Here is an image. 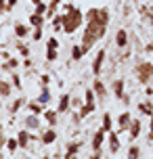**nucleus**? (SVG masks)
<instances>
[{
	"mask_svg": "<svg viewBox=\"0 0 153 159\" xmlns=\"http://www.w3.org/2000/svg\"><path fill=\"white\" fill-rule=\"evenodd\" d=\"M57 117H59V111H57V109H49V107H46V111H44V119H46V124H49L50 128L59 124V121H57Z\"/></svg>",
	"mask_w": 153,
	"mask_h": 159,
	"instance_id": "16",
	"label": "nucleus"
},
{
	"mask_svg": "<svg viewBox=\"0 0 153 159\" xmlns=\"http://www.w3.org/2000/svg\"><path fill=\"white\" fill-rule=\"evenodd\" d=\"M128 44H130L128 32H126V30H118V32H115V46L118 48H128Z\"/></svg>",
	"mask_w": 153,
	"mask_h": 159,
	"instance_id": "7",
	"label": "nucleus"
},
{
	"mask_svg": "<svg viewBox=\"0 0 153 159\" xmlns=\"http://www.w3.org/2000/svg\"><path fill=\"white\" fill-rule=\"evenodd\" d=\"M34 7H36V11H34V13H40V15H44V17H46V11H49V4H44V0H42V2H36Z\"/></svg>",
	"mask_w": 153,
	"mask_h": 159,
	"instance_id": "34",
	"label": "nucleus"
},
{
	"mask_svg": "<svg viewBox=\"0 0 153 159\" xmlns=\"http://www.w3.org/2000/svg\"><path fill=\"white\" fill-rule=\"evenodd\" d=\"M145 92H147V96H151V94H153V88H151V86H147V88H145Z\"/></svg>",
	"mask_w": 153,
	"mask_h": 159,
	"instance_id": "52",
	"label": "nucleus"
},
{
	"mask_svg": "<svg viewBox=\"0 0 153 159\" xmlns=\"http://www.w3.org/2000/svg\"><path fill=\"white\" fill-rule=\"evenodd\" d=\"M0 149H2V147H0ZM0 159H2V151H0Z\"/></svg>",
	"mask_w": 153,
	"mask_h": 159,
	"instance_id": "55",
	"label": "nucleus"
},
{
	"mask_svg": "<svg viewBox=\"0 0 153 159\" xmlns=\"http://www.w3.org/2000/svg\"><path fill=\"white\" fill-rule=\"evenodd\" d=\"M59 4H61V0H50L49 2V11H46V19H53L57 13V8H59Z\"/></svg>",
	"mask_w": 153,
	"mask_h": 159,
	"instance_id": "26",
	"label": "nucleus"
},
{
	"mask_svg": "<svg viewBox=\"0 0 153 159\" xmlns=\"http://www.w3.org/2000/svg\"><path fill=\"white\" fill-rule=\"evenodd\" d=\"M0 147H7V138H4V132H2V126H0Z\"/></svg>",
	"mask_w": 153,
	"mask_h": 159,
	"instance_id": "44",
	"label": "nucleus"
},
{
	"mask_svg": "<svg viewBox=\"0 0 153 159\" xmlns=\"http://www.w3.org/2000/svg\"><path fill=\"white\" fill-rule=\"evenodd\" d=\"M84 103L97 105V101H95V90H92V88H86V90H84Z\"/></svg>",
	"mask_w": 153,
	"mask_h": 159,
	"instance_id": "29",
	"label": "nucleus"
},
{
	"mask_svg": "<svg viewBox=\"0 0 153 159\" xmlns=\"http://www.w3.org/2000/svg\"><path fill=\"white\" fill-rule=\"evenodd\" d=\"M141 13L145 15V19H149V25H151V27H153V13H151V11H149V8H145V7L141 8Z\"/></svg>",
	"mask_w": 153,
	"mask_h": 159,
	"instance_id": "39",
	"label": "nucleus"
},
{
	"mask_svg": "<svg viewBox=\"0 0 153 159\" xmlns=\"http://www.w3.org/2000/svg\"><path fill=\"white\" fill-rule=\"evenodd\" d=\"M7 149L11 153H15L17 149H19V140H17V138H7Z\"/></svg>",
	"mask_w": 153,
	"mask_h": 159,
	"instance_id": "33",
	"label": "nucleus"
},
{
	"mask_svg": "<svg viewBox=\"0 0 153 159\" xmlns=\"http://www.w3.org/2000/svg\"><path fill=\"white\" fill-rule=\"evenodd\" d=\"M82 23H86V17H84V13H82L80 8L76 7V8H72L69 13H65L63 32H65V34H73V32H78Z\"/></svg>",
	"mask_w": 153,
	"mask_h": 159,
	"instance_id": "2",
	"label": "nucleus"
},
{
	"mask_svg": "<svg viewBox=\"0 0 153 159\" xmlns=\"http://www.w3.org/2000/svg\"><path fill=\"white\" fill-rule=\"evenodd\" d=\"M149 119H151V121H149V134H147V140H151V143H153V115Z\"/></svg>",
	"mask_w": 153,
	"mask_h": 159,
	"instance_id": "41",
	"label": "nucleus"
},
{
	"mask_svg": "<svg viewBox=\"0 0 153 159\" xmlns=\"http://www.w3.org/2000/svg\"><path fill=\"white\" fill-rule=\"evenodd\" d=\"M42 159H53V157H50V155H44V157H42Z\"/></svg>",
	"mask_w": 153,
	"mask_h": 159,
	"instance_id": "53",
	"label": "nucleus"
},
{
	"mask_svg": "<svg viewBox=\"0 0 153 159\" xmlns=\"http://www.w3.org/2000/svg\"><path fill=\"white\" fill-rule=\"evenodd\" d=\"M44 21H46V17L40 15V13H32L30 15V27H44Z\"/></svg>",
	"mask_w": 153,
	"mask_h": 159,
	"instance_id": "18",
	"label": "nucleus"
},
{
	"mask_svg": "<svg viewBox=\"0 0 153 159\" xmlns=\"http://www.w3.org/2000/svg\"><path fill=\"white\" fill-rule=\"evenodd\" d=\"M13 32H15V36L19 40H23V38L30 36V27H27L25 23H15V25H13Z\"/></svg>",
	"mask_w": 153,
	"mask_h": 159,
	"instance_id": "15",
	"label": "nucleus"
},
{
	"mask_svg": "<svg viewBox=\"0 0 153 159\" xmlns=\"http://www.w3.org/2000/svg\"><path fill=\"white\" fill-rule=\"evenodd\" d=\"M46 48H59V40H57L55 36H50V38L46 40Z\"/></svg>",
	"mask_w": 153,
	"mask_h": 159,
	"instance_id": "40",
	"label": "nucleus"
},
{
	"mask_svg": "<svg viewBox=\"0 0 153 159\" xmlns=\"http://www.w3.org/2000/svg\"><path fill=\"white\" fill-rule=\"evenodd\" d=\"M0 109H2V103H0Z\"/></svg>",
	"mask_w": 153,
	"mask_h": 159,
	"instance_id": "56",
	"label": "nucleus"
},
{
	"mask_svg": "<svg viewBox=\"0 0 153 159\" xmlns=\"http://www.w3.org/2000/svg\"><path fill=\"white\" fill-rule=\"evenodd\" d=\"M105 138H107V132H105L103 128H99L97 132L92 134V140H90V147H92V151H101V147H103Z\"/></svg>",
	"mask_w": 153,
	"mask_h": 159,
	"instance_id": "4",
	"label": "nucleus"
},
{
	"mask_svg": "<svg viewBox=\"0 0 153 159\" xmlns=\"http://www.w3.org/2000/svg\"><path fill=\"white\" fill-rule=\"evenodd\" d=\"M124 86H126V84H124V80L122 78H118V80H113V96H115V98H120L122 101V96L126 94V92H124Z\"/></svg>",
	"mask_w": 153,
	"mask_h": 159,
	"instance_id": "14",
	"label": "nucleus"
},
{
	"mask_svg": "<svg viewBox=\"0 0 153 159\" xmlns=\"http://www.w3.org/2000/svg\"><path fill=\"white\" fill-rule=\"evenodd\" d=\"M138 111L143 113V115H147V117H151V115H153V103H151V101L141 103V105H138Z\"/></svg>",
	"mask_w": 153,
	"mask_h": 159,
	"instance_id": "23",
	"label": "nucleus"
},
{
	"mask_svg": "<svg viewBox=\"0 0 153 159\" xmlns=\"http://www.w3.org/2000/svg\"><path fill=\"white\" fill-rule=\"evenodd\" d=\"M72 8H76V4H73V2H65V4H63V13H69Z\"/></svg>",
	"mask_w": 153,
	"mask_h": 159,
	"instance_id": "43",
	"label": "nucleus"
},
{
	"mask_svg": "<svg viewBox=\"0 0 153 159\" xmlns=\"http://www.w3.org/2000/svg\"><path fill=\"white\" fill-rule=\"evenodd\" d=\"M63 157H65V159H78V153H69V151H65Z\"/></svg>",
	"mask_w": 153,
	"mask_h": 159,
	"instance_id": "45",
	"label": "nucleus"
},
{
	"mask_svg": "<svg viewBox=\"0 0 153 159\" xmlns=\"http://www.w3.org/2000/svg\"><path fill=\"white\" fill-rule=\"evenodd\" d=\"M63 23H65V13H61V15H55L53 17V30H55V32H61V30H63Z\"/></svg>",
	"mask_w": 153,
	"mask_h": 159,
	"instance_id": "21",
	"label": "nucleus"
},
{
	"mask_svg": "<svg viewBox=\"0 0 153 159\" xmlns=\"http://www.w3.org/2000/svg\"><path fill=\"white\" fill-rule=\"evenodd\" d=\"M105 57H107V50H99V52H97L95 61H92V73H95V75L103 73V63H105Z\"/></svg>",
	"mask_w": 153,
	"mask_h": 159,
	"instance_id": "5",
	"label": "nucleus"
},
{
	"mask_svg": "<svg viewBox=\"0 0 153 159\" xmlns=\"http://www.w3.org/2000/svg\"><path fill=\"white\" fill-rule=\"evenodd\" d=\"M130 124H132V115H130V111L120 113V117H118V128H120V132L130 130Z\"/></svg>",
	"mask_w": 153,
	"mask_h": 159,
	"instance_id": "10",
	"label": "nucleus"
},
{
	"mask_svg": "<svg viewBox=\"0 0 153 159\" xmlns=\"http://www.w3.org/2000/svg\"><path fill=\"white\" fill-rule=\"evenodd\" d=\"M13 94V84L7 80H0V98H8Z\"/></svg>",
	"mask_w": 153,
	"mask_h": 159,
	"instance_id": "17",
	"label": "nucleus"
},
{
	"mask_svg": "<svg viewBox=\"0 0 153 159\" xmlns=\"http://www.w3.org/2000/svg\"><path fill=\"white\" fill-rule=\"evenodd\" d=\"M55 140H57V132L53 130V128H49V130H46V132L40 136V143H42V144H53Z\"/></svg>",
	"mask_w": 153,
	"mask_h": 159,
	"instance_id": "20",
	"label": "nucleus"
},
{
	"mask_svg": "<svg viewBox=\"0 0 153 159\" xmlns=\"http://www.w3.org/2000/svg\"><path fill=\"white\" fill-rule=\"evenodd\" d=\"M11 73H13V88H15V90H21V78H19L15 71H11Z\"/></svg>",
	"mask_w": 153,
	"mask_h": 159,
	"instance_id": "38",
	"label": "nucleus"
},
{
	"mask_svg": "<svg viewBox=\"0 0 153 159\" xmlns=\"http://www.w3.org/2000/svg\"><path fill=\"white\" fill-rule=\"evenodd\" d=\"M17 50H19V52H21V57H25V59L30 57V48L25 46L23 42H17Z\"/></svg>",
	"mask_w": 153,
	"mask_h": 159,
	"instance_id": "36",
	"label": "nucleus"
},
{
	"mask_svg": "<svg viewBox=\"0 0 153 159\" xmlns=\"http://www.w3.org/2000/svg\"><path fill=\"white\" fill-rule=\"evenodd\" d=\"M84 17H86V27L82 32V46L88 52L99 40H103L105 32H107V25H109V8H88L84 13Z\"/></svg>",
	"mask_w": 153,
	"mask_h": 159,
	"instance_id": "1",
	"label": "nucleus"
},
{
	"mask_svg": "<svg viewBox=\"0 0 153 159\" xmlns=\"http://www.w3.org/2000/svg\"><path fill=\"white\" fill-rule=\"evenodd\" d=\"M90 159H101V151H95L92 155H90Z\"/></svg>",
	"mask_w": 153,
	"mask_h": 159,
	"instance_id": "48",
	"label": "nucleus"
},
{
	"mask_svg": "<svg viewBox=\"0 0 153 159\" xmlns=\"http://www.w3.org/2000/svg\"><path fill=\"white\" fill-rule=\"evenodd\" d=\"M7 4H8V0H0V8L2 11H7Z\"/></svg>",
	"mask_w": 153,
	"mask_h": 159,
	"instance_id": "50",
	"label": "nucleus"
},
{
	"mask_svg": "<svg viewBox=\"0 0 153 159\" xmlns=\"http://www.w3.org/2000/svg\"><path fill=\"white\" fill-rule=\"evenodd\" d=\"M4 71H11V69H15V67H19V59H15V57H11V59H7V63L0 65Z\"/></svg>",
	"mask_w": 153,
	"mask_h": 159,
	"instance_id": "27",
	"label": "nucleus"
},
{
	"mask_svg": "<svg viewBox=\"0 0 153 159\" xmlns=\"http://www.w3.org/2000/svg\"><path fill=\"white\" fill-rule=\"evenodd\" d=\"M95 109H97V105H88V103H84V105L80 107V111H78V113H80V117L84 119L86 115H90V113L95 111Z\"/></svg>",
	"mask_w": 153,
	"mask_h": 159,
	"instance_id": "28",
	"label": "nucleus"
},
{
	"mask_svg": "<svg viewBox=\"0 0 153 159\" xmlns=\"http://www.w3.org/2000/svg\"><path fill=\"white\" fill-rule=\"evenodd\" d=\"M57 59H59V48H46V61L55 63Z\"/></svg>",
	"mask_w": 153,
	"mask_h": 159,
	"instance_id": "30",
	"label": "nucleus"
},
{
	"mask_svg": "<svg viewBox=\"0 0 153 159\" xmlns=\"http://www.w3.org/2000/svg\"><path fill=\"white\" fill-rule=\"evenodd\" d=\"M27 109H30V113H34V115H44V111H46V107L42 103H38V101L27 103Z\"/></svg>",
	"mask_w": 153,
	"mask_h": 159,
	"instance_id": "19",
	"label": "nucleus"
},
{
	"mask_svg": "<svg viewBox=\"0 0 153 159\" xmlns=\"http://www.w3.org/2000/svg\"><path fill=\"white\" fill-rule=\"evenodd\" d=\"M50 98H53V96H50V90H49V86H44V88H42V92H40V96H38L36 101H38V103H42L44 107H46V105L50 103Z\"/></svg>",
	"mask_w": 153,
	"mask_h": 159,
	"instance_id": "22",
	"label": "nucleus"
},
{
	"mask_svg": "<svg viewBox=\"0 0 153 159\" xmlns=\"http://www.w3.org/2000/svg\"><path fill=\"white\" fill-rule=\"evenodd\" d=\"M23 121H25V128H27L30 132H34V130H40V126H42L40 117H38V115H34V113H30V115H27Z\"/></svg>",
	"mask_w": 153,
	"mask_h": 159,
	"instance_id": "9",
	"label": "nucleus"
},
{
	"mask_svg": "<svg viewBox=\"0 0 153 159\" xmlns=\"http://www.w3.org/2000/svg\"><path fill=\"white\" fill-rule=\"evenodd\" d=\"M23 65H25V67H27V69L32 67V61H30V57H27V59H25V61H23Z\"/></svg>",
	"mask_w": 153,
	"mask_h": 159,
	"instance_id": "51",
	"label": "nucleus"
},
{
	"mask_svg": "<svg viewBox=\"0 0 153 159\" xmlns=\"http://www.w3.org/2000/svg\"><path fill=\"white\" fill-rule=\"evenodd\" d=\"M67 2H73V0H67Z\"/></svg>",
	"mask_w": 153,
	"mask_h": 159,
	"instance_id": "57",
	"label": "nucleus"
},
{
	"mask_svg": "<svg viewBox=\"0 0 153 159\" xmlns=\"http://www.w3.org/2000/svg\"><path fill=\"white\" fill-rule=\"evenodd\" d=\"M32 2H34V4H36V2H42V0H32Z\"/></svg>",
	"mask_w": 153,
	"mask_h": 159,
	"instance_id": "54",
	"label": "nucleus"
},
{
	"mask_svg": "<svg viewBox=\"0 0 153 159\" xmlns=\"http://www.w3.org/2000/svg\"><path fill=\"white\" fill-rule=\"evenodd\" d=\"M105 132H111L113 130V121H111V113H103V124H101Z\"/></svg>",
	"mask_w": 153,
	"mask_h": 159,
	"instance_id": "25",
	"label": "nucleus"
},
{
	"mask_svg": "<svg viewBox=\"0 0 153 159\" xmlns=\"http://www.w3.org/2000/svg\"><path fill=\"white\" fill-rule=\"evenodd\" d=\"M92 90H95V94H97L99 101H105L107 98V88L101 80H95V84H92Z\"/></svg>",
	"mask_w": 153,
	"mask_h": 159,
	"instance_id": "11",
	"label": "nucleus"
},
{
	"mask_svg": "<svg viewBox=\"0 0 153 159\" xmlns=\"http://www.w3.org/2000/svg\"><path fill=\"white\" fill-rule=\"evenodd\" d=\"M141 130H143V121L141 119H132V124H130V140H137L138 136H141Z\"/></svg>",
	"mask_w": 153,
	"mask_h": 159,
	"instance_id": "12",
	"label": "nucleus"
},
{
	"mask_svg": "<svg viewBox=\"0 0 153 159\" xmlns=\"http://www.w3.org/2000/svg\"><path fill=\"white\" fill-rule=\"evenodd\" d=\"M138 157H141V149H138L137 144H132V147L128 149V157L126 159H138Z\"/></svg>",
	"mask_w": 153,
	"mask_h": 159,
	"instance_id": "32",
	"label": "nucleus"
},
{
	"mask_svg": "<svg viewBox=\"0 0 153 159\" xmlns=\"http://www.w3.org/2000/svg\"><path fill=\"white\" fill-rule=\"evenodd\" d=\"M84 55H86L84 46H80V44H73V48H72V59H73V61H80Z\"/></svg>",
	"mask_w": 153,
	"mask_h": 159,
	"instance_id": "24",
	"label": "nucleus"
},
{
	"mask_svg": "<svg viewBox=\"0 0 153 159\" xmlns=\"http://www.w3.org/2000/svg\"><path fill=\"white\" fill-rule=\"evenodd\" d=\"M44 27H34V34H32V40L34 42H38V40H42V36H44V32H42Z\"/></svg>",
	"mask_w": 153,
	"mask_h": 159,
	"instance_id": "37",
	"label": "nucleus"
},
{
	"mask_svg": "<svg viewBox=\"0 0 153 159\" xmlns=\"http://www.w3.org/2000/svg\"><path fill=\"white\" fill-rule=\"evenodd\" d=\"M23 105H25V101H23V98H15V101H13V105L8 107V111H11V113H13V115H15V113L19 111V109H21Z\"/></svg>",
	"mask_w": 153,
	"mask_h": 159,
	"instance_id": "31",
	"label": "nucleus"
},
{
	"mask_svg": "<svg viewBox=\"0 0 153 159\" xmlns=\"http://www.w3.org/2000/svg\"><path fill=\"white\" fill-rule=\"evenodd\" d=\"M40 82L44 84V86H49V84H50V75H49V73H42V75H40Z\"/></svg>",
	"mask_w": 153,
	"mask_h": 159,
	"instance_id": "42",
	"label": "nucleus"
},
{
	"mask_svg": "<svg viewBox=\"0 0 153 159\" xmlns=\"http://www.w3.org/2000/svg\"><path fill=\"white\" fill-rule=\"evenodd\" d=\"M34 136L32 132L25 128V130H21L19 134H17V140H19V149H30V140H32Z\"/></svg>",
	"mask_w": 153,
	"mask_h": 159,
	"instance_id": "6",
	"label": "nucleus"
},
{
	"mask_svg": "<svg viewBox=\"0 0 153 159\" xmlns=\"http://www.w3.org/2000/svg\"><path fill=\"white\" fill-rule=\"evenodd\" d=\"M69 107H72V96H69V94H61L59 105H57V111L65 113V111H69Z\"/></svg>",
	"mask_w": 153,
	"mask_h": 159,
	"instance_id": "13",
	"label": "nucleus"
},
{
	"mask_svg": "<svg viewBox=\"0 0 153 159\" xmlns=\"http://www.w3.org/2000/svg\"><path fill=\"white\" fill-rule=\"evenodd\" d=\"M134 75H137V80L141 82V84H149L153 80V63L151 61H141V63L134 67Z\"/></svg>",
	"mask_w": 153,
	"mask_h": 159,
	"instance_id": "3",
	"label": "nucleus"
},
{
	"mask_svg": "<svg viewBox=\"0 0 153 159\" xmlns=\"http://www.w3.org/2000/svg\"><path fill=\"white\" fill-rule=\"evenodd\" d=\"M145 50H147V52H153V40H151V42H149V44L145 46Z\"/></svg>",
	"mask_w": 153,
	"mask_h": 159,
	"instance_id": "49",
	"label": "nucleus"
},
{
	"mask_svg": "<svg viewBox=\"0 0 153 159\" xmlns=\"http://www.w3.org/2000/svg\"><path fill=\"white\" fill-rule=\"evenodd\" d=\"M107 143H109V151H111L113 155L120 151L122 144H120V138H118V132H113V130H111V132H107Z\"/></svg>",
	"mask_w": 153,
	"mask_h": 159,
	"instance_id": "8",
	"label": "nucleus"
},
{
	"mask_svg": "<svg viewBox=\"0 0 153 159\" xmlns=\"http://www.w3.org/2000/svg\"><path fill=\"white\" fill-rule=\"evenodd\" d=\"M122 103H124V105H130V94H124V96H122Z\"/></svg>",
	"mask_w": 153,
	"mask_h": 159,
	"instance_id": "47",
	"label": "nucleus"
},
{
	"mask_svg": "<svg viewBox=\"0 0 153 159\" xmlns=\"http://www.w3.org/2000/svg\"><path fill=\"white\" fill-rule=\"evenodd\" d=\"M67 151H69V153H80L82 151V143H78V140L69 143V144H67Z\"/></svg>",
	"mask_w": 153,
	"mask_h": 159,
	"instance_id": "35",
	"label": "nucleus"
},
{
	"mask_svg": "<svg viewBox=\"0 0 153 159\" xmlns=\"http://www.w3.org/2000/svg\"><path fill=\"white\" fill-rule=\"evenodd\" d=\"M0 11H2V8H0Z\"/></svg>",
	"mask_w": 153,
	"mask_h": 159,
	"instance_id": "58",
	"label": "nucleus"
},
{
	"mask_svg": "<svg viewBox=\"0 0 153 159\" xmlns=\"http://www.w3.org/2000/svg\"><path fill=\"white\" fill-rule=\"evenodd\" d=\"M19 0H8V4H7V11H13V7H15Z\"/></svg>",
	"mask_w": 153,
	"mask_h": 159,
	"instance_id": "46",
	"label": "nucleus"
}]
</instances>
